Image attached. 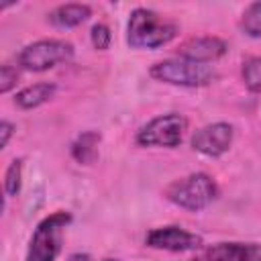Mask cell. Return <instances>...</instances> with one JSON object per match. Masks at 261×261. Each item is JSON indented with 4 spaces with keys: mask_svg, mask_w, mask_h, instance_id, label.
<instances>
[{
    "mask_svg": "<svg viewBox=\"0 0 261 261\" xmlns=\"http://www.w3.org/2000/svg\"><path fill=\"white\" fill-rule=\"evenodd\" d=\"M149 75L155 82L179 88H204L216 80V69L210 63H198L184 57L163 59L151 65Z\"/></svg>",
    "mask_w": 261,
    "mask_h": 261,
    "instance_id": "obj_3",
    "label": "cell"
},
{
    "mask_svg": "<svg viewBox=\"0 0 261 261\" xmlns=\"http://www.w3.org/2000/svg\"><path fill=\"white\" fill-rule=\"evenodd\" d=\"M90 41H92L94 49H98V51H106V49L110 47V41H112L110 29H108L104 22L94 24L92 31H90Z\"/></svg>",
    "mask_w": 261,
    "mask_h": 261,
    "instance_id": "obj_17",
    "label": "cell"
},
{
    "mask_svg": "<svg viewBox=\"0 0 261 261\" xmlns=\"http://www.w3.org/2000/svg\"><path fill=\"white\" fill-rule=\"evenodd\" d=\"M55 90H57L55 84H49V82H39V84L27 86V88H22L20 92H16L14 104H16L20 110L39 108L41 104L49 102V100L55 96Z\"/></svg>",
    "mask_w": 261,
    "mask_h": 261,
    "instance_id": "obj_12",
    "label": "cell"
},
{
    "mask_svg": "<svg viewBox=\"0 0 261 261\" xmlns=\"http://www.w3.org/2000/svg\"><path fill=\"white\" fill-rule=\"evenodd\" d=\"M226 51H228V45L220 37H196V39L186 41L179 47L177 57L198 61V63H212V61L220 59Z\"/></svg>",
    "mask_w": 261,
    "mask_h": 261,
    "instance_id": "obj_10",
    "label": "cell"
},
{
    "mask_svg": "<svg viewBox=\"0 0 261 261\" xmlns=\"http://www.w3.org/2000/svg\"><path fill=\"white\" fill-rule=\"evenodd\" d=\"M69 261H120V259H94L88 253H73L69 255Z\"/></svg>",
    "mask_w": 261,
    "mask_h": 261,
    "instance_id": "obj_20",
    "label": "cell"
},
{
    "mask_svg": "<svg viewBox=\"0 0 261 261\" xmlns=\"http://www.w3.org/2000/svg\"><path fill=\"white\" fill-rule=\"evenodd\" d=\"M145 245L157 251H169V253H186V251H198L204 247L202 237L196 232L186 230L177 224L157 226L147 232Z\"/></svg>",
    "mask_w": 261,
    "mask_h": 261,
    "instance_id": "obj_7",
    "label": "cell"
},
{
    "mask_svg": "<svg viewBox=\"0 0 261 261\" xmlns=\"http://www.w3.org/2000/svg\"><path fill=\"white\" fill-rule=\"evenodd\" d=\"M98 145H100V133L86 130L71 143V157L80 165H90L98 157Z\"/></svg>",
    "mask_w": 261,
    "mask_h": 261,
    "instance_id": "obj_13",
    "label": "cell"
},
{
    "mask_svg": "<svg viewBox=\"0 0 261 261\" xmlns=\"http://www.w3.org/2000/svg\"><path fill=\"white\" fill-rule=\"evenodd\" d=\"M18 82V69L12 67V65H2L0 67V92L2 94H8Z\"/></svg>",
    "mask_w": 261,
    "mask_h": 261,
    "instance_id": "obj_18",
    "label": "cell"
},
{
    "mask_svg": "<svg viewBox=\"0 0 261 261\" xmlns=\"http://www.w3.org/2000/svg\"><path fill=\"white\" fill-rule=\"evenodd\" d=\"M163 196L175 204L177 208L190 210V212H200L208 208L216 198H218V186L214 177H210L204 171L188 173L179 179H173L165 190Z\"/></svg>",
    "mask_w": 261,
    "mask_h": 261,
    "instance_id": "obj_2",
    "label": "cell"
},
{
    "mask_svg": "<svg viewBox=\"0 0 261 261\" xmlns=\"http://www.w3.org/2000/svg\"><path fill=\"white\" fill-rule=\"evenodd\" d=\"M75 49L65 39H41L29 43L18 53V67L27 71H47L59 63H67Z\"/></svg>",
    "mask_w": 261,
    "mask_h": 261,
    "instance_id": "obj_5",
    "label": "cell"
},
{
    "mask_svg": "<svg viewBox=\"0 0 261 261\" xmlns=\"http://www.w3.org/2000/svg\"><path fill=\"white\" fill-rule=\"evenodd\" d=\"M22 188V159H12L4 173V198L18 196Z\"/></svg>",
    "mask_w": 261,
    "mask_h": 261,
    "instance_id": "obj_15",
    "label": "cell"
},
{
    "mask_svg": "<svg viewBox=\"0 0 261 261\" xmlns=\"http://www.w3.org/2000/svg\"><path fill=\"white\" fill-rule=\"evenodd\" d=\"M192 261H261V243L224 241L198 249Z\"/></svg>",
    "mask_w": 261,
    "mask_h": 261,
    "instance_id": "obj_9",
    "label": "cell"
},
{
    "mask_svg": "<svg viewBox=\"0 0 261 261\" xmlns=\"http://www.w3.org/2000/svg\"><path fill=\"white\" fill-rule=\"evenodd\" d=\"M92 16V8L88 4H61L47 14V20L57 29H73L84 24Z\"/></svg>",
    "mask_w": 261,
    "mask_h": 261,
    "instance_id": "obj_11",
    "label": "cell"
},
{
    "mask_svg": "<svg viewBox=\"0 0 261 261\" xmlns=\"http://www.w3.org/2000/svg\"><path fill=\"white\" fill-rule=\"evenodd\" d=\"M71 220L73 218L67 210H57L45 216L33 230L24 261H55L61 253L63 230L69 226Z\"/></svg>",
    "mask_w": 261,
    "mask_h": 261,
    "instance_id": "obj_4",
    "label": "cell"
},
{
    "mask_svg": "<svg viewBox=\"0 0 261 261\" xmlns=\"http://www.w3.org/2000/svg\"><path fill=\"white\" fill-rule=\"evenodd\" d=\"M188 130V118L177 112H167L151 118L137 133V145L141 147H165L175 149Z\"/></svg>",
    "mask_w": 261,
    "mask_h": 261,
    "instance_id": "obj_6",
    "label": "cell"
},
{
    "mask_svg": "<svg viewBox=\"0 0 261 261\" xmlns=\"http://www.w3.org/2000/svg\"><path fill=\"white\" fill-rule=\"evenodd\" d=\"M12 135H14V124L8 122V120H2L0 122V149L8 147V141H10Z\"/></svg>",
    "mask_w": 261,
    "mask_h": 261,
    "instance_id": "obj_19",
    "label": "cell"
},
{
    "mask_svg": "<svg viewBox=\"0 0 261 261\" xmlns=\"http://www.w3.org/2000/svg\"><path fill=\"white\" fill-rule=\"evenodd\" d=\"M234 128L230 122H212L192 135V149L204 157H220L232 147Z\"/></svg>",
    "mask_w": 261,
    "mask_h": 261,
    "instance_id": "obj_8",
    "label": "cell"
},
{
    "mask_svg": "<svg viewBox=\"0 0 261 261\" xmlns=\"http://www.w3.org/2000/svg\"><path fill=\"white\" fill-rule=\"evenodd\" d=\"M177 37V24L153 8H135L126 22V43L133 49H159Z\"/></svg>",
    "mask_w": 261,
    "mask_h": 261,
    "instance_id": "obj_1",
    "label": "cell"
},
{
    "mask_svg": "<svg viewBox=\"0 0 261 261\" xmlns=\"http://www.w3.org/2000/svg\"><path fill=\"white\" fill-rule=\"evenodd\" d=\"M243 84L249 92H261V57H249L241 67Z\"/></svg>",
    "mask_w": 261,
    "mask_h": 261,
    "instance_id": "obj_16",
    "label": "cell"
},
{
    "mask_svg": "<svg viewBox=\"0 0 261 261\" xmlns=\"http://www.w3.org/2000/svg\"><path fill=\"white\" fill-rule=\"evenodd\" d=\"M239 27H241L243 35H247L251 39H261V0L259 2H251L243 10Z\"/></svg>",
    "mask_w": 261,
    "mask_h": 261,
    "instance_id": "obj_14",
    "label": "cell"
}]
</instances>
